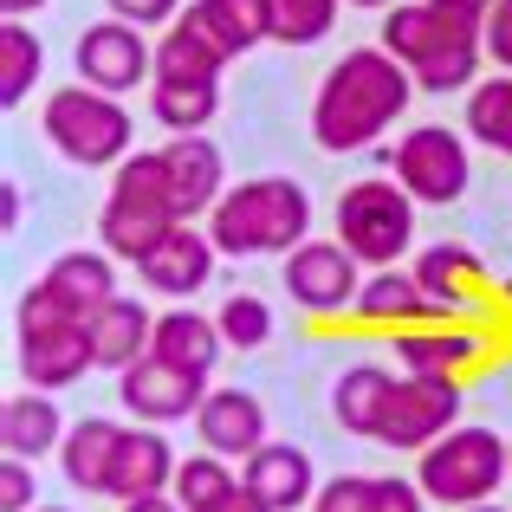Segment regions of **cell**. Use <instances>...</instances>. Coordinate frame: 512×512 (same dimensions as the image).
Masks as SVG:
<instances>
[{"label":"cell","instance_id":"6da1fadb","mask_svg":"<svg viewBox=\"0 0 512 512\" xmlns=\"http://www.w3.org/2000/svg\"><path fill=\"white\" fill-rule=\"evenodd\" d=\"M409 98H415V78H409V65H402L389 46L344 52V59L325 72L318 98H312V137H318V150H331V156L370 150V143L383 137L402 111H409Z\"/></svg>","mask_w":512,"mask_h":512},{"label":"cell","instance_id":"7a4b0ae2","mask_svg":"<svg viewBox=\"0 0 512 512\" xmlns=\"http://www.w3.org/2000/svg\"><path fill=\"white\" fill-rule=\"evenodd\" d=\"M383 46L409 65L415 91H474L480 85V59H487V20L474 13L435 7V0H415V7H389L383 13Z\"/></svg>","mask_w":512,"mask_h":512},{"label":"cell","instance_id":"3957f363","mask_svg":"<svg viewBox=\"0 0 512 512\" xmlns=\"http://www.w3.org/2000/svg\"><path fill=\"white\" fill-rule=\"evenodd\" d=\"M208 234L221 260H253V253H292L312 234V201L292 175H253L227 188L208 214Z\"/></svg>","mask_w":512,"mask_h":512},{"label":"cell","instance_id":"277c9868","mask_svg":"<svg viewBox=\"0 0 512 512\" xmlns=\"http://www.w3.org/2000/svg\"><path fill=\"white\" fill-rule=\"evenodd\" d=\"M175 227H182V208H175L163 150L124 156V163H117V175H111V195H104V208H98V240H104V253L137 266L150 247H163Z\"/></svg>","mask_w":512,"mask_h":512},{"label":"cell","instance_id":"5b68a950","mask_svg":"<svg viewBox=\"0 0 512 512\" xmlns=\"http://www.w3.org/2000/svg\"><path fill=\"white\" fill-rule=\"evenodd\" d=\"M415 480L435 506H480L500 493V480H512V441H500L493 428H448L441 441L422 448Z\"/></svg>","mask_w":512,"mask_h":512},{"label":"cell","instance_id":"8992f818","mask_svg":"<svg viewBox=\"0 0 512 512\" xmlns=\"http://www.w3.org/2000/svg\"><path fill=\"white\" fill-rule=\"evenodd\" d=\"M39 124H46V143L65 156V163L78 169H104V163H124L130 156V137H137V124H130V111L111 98V91L98 85H65L46 98V111H39Z\"/></svg>","mask_w":512,"mask_h":512},{"label":"cell","instance_id":"52a82bcc","mask_svg":"<svg viewBox=\"0 0 512 512\" xmlns=\"http://www.w3.org/2000/svg\"><path fill=\"white\" fill-rule=\"evenodd\" d=\"M338 240L363 266H396L415 240V195L402 182H350L338 195Z\"/></svg>","mask_w":512,"mask_h":512},{"label":"cell","instance_id":"ba28073f","mask_svg":"<svg viewBox=\"0 0 512 512\" xmlns=\"http://www.w3.org/2000/svg\"><path fill=\"white\" fill-rule=\"evenodd\" d=\"M383 163L396 169V182L409 188L422 208H448V201H461L467 182H474L467 137H461V130H448V124H415L409 137L383 156Z\"/></svg>","mask_w":512,"mask_h":512},{"label":"cell","instance_id":"9c48e42d","mask_svg":"<svg viewBox=\"0 0 512 512\" xmlns=\"http://www.w3.org/2000/svg\"><path fill=\"white\" fill-rule=\"evenodd\" d=\"M461 415V376H396L383 402V422H376V441L396 454H422L428 441H441Z\"/></svg>","mask_w":512,"mask_h":512},{"label":"cell","instance_id":"30bf717a","mask_svg":"<svg viewBox=\"0 0 512 512\" xmlns=\"http://www.w3.org/2000/svg\"><path fill=\"white\" fill-rule=\"evenodd\" d=\"M78 85H98L111 91V98H124V91L150 85L156 78V46L143 39V26L130 20H98L78 33Z\"/></svg>","mask_w":512,"mask_h":512},{"label":"cell","instance_id":"8fae6325","mask_svg":"<svg viewBox=\"0 0 512 512\" xmlns=\"http://www.w3.org/2000/svg\"><path fill=\"white\" fill-rule=\"evenodd\" d=\"M117 402H124L137 422H150V428L188 422V415L208 402V376L175 370V363H163V357H143V363H130V370L117 376Z\"/></svg>","mask_w":512,"mask_h":512},{"label":"cell","instance_id":"7c38bea8","mask_svg":"<svg viewBox=\"0 0 512 512\" xmlns=\"http://www.w3.org/2000/svg\"><path fill=\"white\" fill-rule=\"evenodd\" d=\"M357 253L344 247V240H305V247H292L286 260V292L305 305V312H344V305H357L363 279H357Z\"/></svg>","mask_w":512,"mask_h":512},{"label":"cell","instance_id":"4fadbf2b","mask_svg":"<svg viewBox=\"0 0 512 512\" xmlns=\"http://www.w3.org/2000/svg\"><path fill=\"white\" fill-rule=\"evenodd\" d=\"M214 266H221L214 234H208V227H195V221H182L163 247H150L137 260V279L150 292H163V299H195V292L214 279Z\"/></svg>","mask_w":512,"mask_h":512},{"label":"cell","instance_id":"5bb4252c","mask_svg":"<svg viewBox=\"0 0 512 512\" xmlns=\"http://www.w3.org/2000/svg\"><path fill=\"white\" fill-rule=\"evenodd\" d=\"M201 448L227 454V461H247L266 448V402L253 389H208V402L195 409Z\"/></svg>","mask_w":512,"mask_h":512},{"label":"cell","instance_id":"9a60e30c","mask_svg":"<svg viewBox=\"0 0 512 512\" xmlns=\"http://www.w3.org/2000/svg\"><path fill=\"white\" fill-rule=\"evenodd\" d=\"M240 487H247L266 512H299L305 500H318L312 454L292 448V441H266L260 454H247V467H240Z\"/></svg>","mask_w":512,"mask_h":512},{"label":"cell","instance_id":"2e32d148","mask_svg":"<svg viewBox=\"0 0 512 512\" xmlns=\"http://www.w3.org/2000/svg\"><path fill=\"white\" fill-rule=\"evenodd\" d=\"M85 370H98L91 325H52V331H26L20 338V376L33 389H65Z\"/></svg>","mask_w":512,"mask_h":512},{"label":"cell","instance_id":"e0dca14e","mask_svg":"<svg viewBox=\"0 0 512 512\" xmlns=\"http://www.w3.org/2000/svg\"><path fill=\"white\" fill-rule=\"evenodd\" d=\"M415 286L448 318H467V305L487 292V266H480V253L461 247V240H435V247H422V260H415Z\"/></svg>","mask_w":512,"mask_h":512},{"label":"cell","instance_id":"ac0fdd59","mask_svg":"<svg viewBox=\"0 0 512 512\" xmlns=\"http://www.w3.org/2000/svg\"><path fill=\"white\" fill-rule=\"evenodd\" d=\"M221 72H227V52L214 46V33L195 20V13H182L175 26H163L150 85H221Z\"/></svg>","mask_w":512,"mask_h":512},{"label":"cell","instance_id":"d6986e66","mask_svg":"<svg viewBox=\"0 0 512 512\" xmlns=\"http://www.w3.org/2000/svg\"><path fill=\"white\" fill-rule=\"evenodd\" d=\"M357 318H363V325H383V331H409V325H454V318L441 312V305L428 299L422 286H415V273H396V266H383V273L363 279V292H357Z\"/></svg>","mask_w":512,"mask_h":512},{"label":"cell","instance_id":"ffe728a7","mask_svg":"<svg viewBox=\"0 0 512 512\" xmlns=\"http://www.w3.org/2000/svg\"><path fill=\"white\" fill-rule=\"evenodd\" d=\"M124 435L130 428L104 422V415H85V422L65 428V480H72L78 493H111V474H117V454H124Z\"/></svg>","mask_w":512,"mask_h":512},{"label":"cell","instance_id":"44dd1931","mask_svg":"<svg viewBox=\"0 0 512 512\" xmlns=\"http://www.w3.org/2000/svg\"><path fill=\"white\" fill-rule=\"evenodd\" d=\"M175 448L163 428H130L124 454H117V474H111V500H143V493H175Z\"/></svg>","mask_w":512,"mask_h":512},{"label":"cell","instance_id":"7402d4cb","mask_svg":"<svg viewBox=\"0 0 512 512\" xmlns=\"http://www.w3.org/2000/svg\"><path fill=\"white\" fill-rule=\"evenodd\" d=\"M169 163V188H175V208H182V221H195V214H214V201L227 195L221 188V150H214L208 137H175L163 150Z\"/></svg>","mask_w":512,"mask_h":512},{"label":"cell","instance_id":"603a6c76","mask_svg":"<svg viewBox=\"0 0 512 512\" xmlns=\"http://www.w3.org/2000/svg\"><path fill=\"white\" fill-rule=\"evenodd\" d=\"M480 344L474 331L461 325H409L396 331V363H409L415 376H461L467 363H480Z\"/></svg>","mask_w":512,"mask_h":512},{"label":"cell","instance_id":"cb8c5ba5","mask_svg":"<svg viewBox=\"0 0 512 512\" xmlns=\"http://www.w3.org/2000/svg\"><path fill=\"white\" fill-rule=\"evenodd\" d=\"M150 338H156V318L143 312L137 299H111L98 318H91V350H98V370H117V376H124L130 363L150 357Z\"/></svg>","mask_w":512,"mask_h":512},{"label":"cell","instance_id":"d4e9b609","mask_svg":"<svg viewBox=\"0 0 512 512\" xmlns=\"http://www.w3.org/2000/svg\"><path fill=\"white\" fill-rule=\"evenodd\" d=\"M221 325H214L208 312H163L156 318V338H150V357H163L175 363V370H195V376H208L214 363H221Z\"/></svg>","mask_w":512,"mask_h":512},{"label":"cell","instance_id":"484cf974","mask_svg":"<svg viewBox=\"0 0 512 512\" xmlns=\"http://www.w3.org/2000/svg\"><path fill=\"white\" fill-rule=\"evenodd\" d=\"M0 441H7V454H20V461H39V454L65 448V422H59V409H52V389H20V396H7V409H0Z\"/></svg>","mask_w":512,"mask_h":512},{"label":"cell","instance_id":"4316f807","mask_svg":"<svg viewBox=\"0 0 512 512\" xmlns=\"http://www.w3.org/2000/svg\"><path fill=\"white\" fill-rule=\"evenodd\" d=\"M46 286L59 292L65 312L78 318H98L104 305L117 299V273H111V253H59L46 273Z\"/></svg>","mask_w":512,"mask_h":512},{"label":"cell","instance_id":"83f0119b","mask_svg":"<svg viewBox=\"0 0 512 512\" xmlns=\"http://www.w3.org/2000/svg\"><path fill=\"white\" fill-rule=\"evenodd\" d=\"M188 13L214 33V46H221L227 59H240V52L273 39V0H195Z\"/></svg>","mask_w":512,"mask_h":512},{"label":"cell","instance_id":"f1b7e54d","mask_svg":"<svg viewBox=\"0 0 512 512\" xmlns=\"http://www.w3.org/2000/svg\"><path fill=\"white\" fill-rule=\"evenodd\" d=\"M389 389H396V376H389L383 363H357V370L338 376V389H331V409H338V422L350 428V435H370V441H376V422H383Z\"/></svg>","mask_w":512,"mask_h":512},{"label":"cell","instance_id":"f546056e","mask_svg":"<svg viewBox=\"0 0 512 512\" xmlns=\"http://www.w3.org/2000/svg\"><path fill=\"white\" fill-rule=\"evenodd\" d=\"M467 137L487 143L493 156H512V72L480 78L467 91Z\"/></svg>","mask_w":512,"mask_h":512},{"label":"cell","instance_id":"4dcf8cb0","mask_svg":"<svg viewBox=\"0 0 512 512\" xmlns=\"http://www.w3.org/2000/svg\"><path fill=\"white\" fill-rule=\"evenodd\" d=\"M234 493H240V474L227 467V454H188L175 467V500H182V512H214L221 500H234Z\"/></svg>","mask_w":512,"mask_h":512},{"label":"cell","instance_id":"1f68e13d","mask_svg":"<svg viewBox=\"0 0 512 512\" xmlns=\"http://www.w3.org/2000/svg\"><path fill=\"white\" fill-rule=\"evenodd\" d=\"M39 65H46V52H39V39L26 33L20 20L0 26V111H13V104H26V91H33Z\"/></svg>","mask_w":512,"mask_h":512},{"label":"cell","instance_id":"d6a6232c","mask_svg":"<svg viewBox=\"0 0 512 512\" xmlns=\"http://www.w3.org/2000/svg\"><path fill=\"white\" fill-rule=\"evenodd\" d=\"M150 111L163 117L175 137H195L221 111V85H150Z\"/></svg>","mask_w":512,"mask_h":512},{"label":"cell","instance_id":"836d02e7","mask_svg":"<svg viewBox=\"0 0 512 512\" xmlns=\"http://www.w3.org/2000/svg\"><path fill=\"white\" fill-rule=\"evenodd\" d=\"M338 20V0H273V39L279 46H318Z\"/></svg>","mask_w":512,"mask_h":512},{"label":"cell","instance_id":"e575fe53","mask_svg":"<svg viewBox=\"0 0 512 512\" xmlns=\"http://www.w3.org/2000/svg\"><path fill=\"white\" fill-rule=\"evenodd\" d=\"M214 325H221V338L234 344V350L273 344V312H266V299H253V292H234V299H221Z\"/></svg>","mask_w":512,"mask_h":512},{"label":"cell","instance_id":"d590c367","mask_svg":"<svg viewBox=\"0 0 512 512\" xmlns=\"http://www.w3.org/2000/svg\"><path fill=\"white\" fill-rule=\"evenodd\" d=\"M312 512H376V480L370 474H338L331 487H318Z\"/></svg>","mask_w":512,"mask_h":512},{"label":"cell","instance_id":"8d00e7d4","mask_svg":"<svg viewBox=\"0 0 512 512\" xmlns=\"http://www.w3.org/2000/svg\"><path fill=\"white\" fill-rule=\"evenodd\" d=\"M0 512H33V467L20 454L0 461Z\"/></svg>","mask_w":512,"mask_h":512},{"label":"cell","instance_id":"74e56055","mask_svg":"<svg viewBox=\"0 0 512 512\" xmlns=\"http://www.w3.org/2000/svg\"><path fill=\"white\" fill-rule=\"evenodd\" d=\"M182 0H111V20H130V26H175L182 20Z\"/></svg>","mask_w":512,"mask_h":512},{"label":"cell","instance_id":"f35d334b","mask_svg":"<svg viewBox=\"0 0 512 512\" xmlns=\"http://www.w3.org/2000/svg\"><path fill=\"white\" fill-rule=\"evenodd\" d=\"M487 59L500 72H512V0H493V13H487Z\"/></svg>","mask_w":512,"mask_h":512},{"label":"cell","instance_id":"ab89813d","mask_svg":"<svg viewBox=\"0 0 512 512\" xmlns=\"http://www.w3.org/2000/svg\"><path fill=\"white\" fill-rule=\"evenodd\" d=\"M422 500H428L422 480H396V474L376 480V512H422Z\"/></svg>","mask_w":512,"mask_h":512},{"label":"cell","instance_id":"60d3db41","mask_svg":"<svg viewBox=\"0 0 512 512\" xmlns=\"http://www.w3.org/2000/svg\"><path fill=\"white\" fill-rule=\"evenodd\" d=\"M124 512H182L175 493H143V500H124Z\"/></svg>","mask_w":512,"mask_h":512},{"label":"cell","instance_id":"b9f144b4","mask_svg":"<svg viewBox=\"0 0 512 512\" xmlns=\"http://www.w3.org/2000/svg\"><path fill=\"white\" fill-rule=\"evenodd\" d=\"M435 7H454V13H474V20H487L493 0H435Z\"/></svg>","mask_w":512,"mask_h":512},{"label":"cell","instance_id":"7bdbcfd3","mask_svg":"<svg viewBox=\"0 0 512 512\" xmlns=\"http://www.w3.org/2000/svg\"><path fill=\"white\" fill-rule=\"evenodd\" d=\"M214 512H266V506H260V500H253V493H247V487H240V493H234V500H221V506H214Z\"/></svg>","mask_w":512,"mask_h":512},{"label":"cell","instance_id":"ee69618b","mask_svg":"<svg viewBox=\"0 0 512 512\" xmlns=\"http://www.w3.org/2000/svg\"><path fill=\"white\" fill-rule=\"evenodd\" d=\"M33 7H46V0H0V13H7V20H20V13H33Z\"/></svg>","mask_w":512,"mask_h":512},{"label":"cell","instance_id":"f6af8a7d","mask_svg":"<svg viewBox=\"0 0 512 512\" xmlns=\"http://www.w3.org/2000/svg\"><path fill=\"white\" fill-rule=\"evenodd\" d=\"M350 7H383V13H389V7H396V0H350Z\"/></svg>","mask_w":512,"mask_h":512},{"label":"cell","instance_id":"bcb514c9","mask_svg":"<svg viewBox=\"0 0 512 512\" xmlns=\"http://www.w3.org/2000/svg\"><path fill=\"white\" fill-rule=\"evenodd\" d=\"M461 512H506V506H493V500H480V506H461Z\"/></svg>","mask_w":512,"mask_h":512},{"label":"cell","instance_id":"7dc6e473","mask_svg":"<svg viewBox=\"0 0 512 512\" xmlns=\"http://www.w3.org/2000/svg\"><path fill=\"white\" fill-rule=\"evenodd\" d=\"M500 292H506V305H512V279H506V286H500Z\"/></svg>","mask_w":512,"mask_h":512},{"label":"cell","instance_id":"c3c4849f","mask_svg":"<svg viewBox=\"0 0 512 512\" xmlns=\"http://www.w3.org/2000/svg\"><path fill=\"white\" fill-rule=\"evenodd\" d=\"M39 512H65V506H39Z\"/></svg>","mask_w":512,"mask_h":512}]
</instances>
